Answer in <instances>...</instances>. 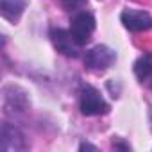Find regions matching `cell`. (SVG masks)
Listing matches in <instances>:
<instances>
[{
    "instance_id": "cell-1",
    "label": "cell",
    "mask_w": 152,
    "mask_h": 152,
    "mask_svg": "<svg viewBox=\"0 0 152 152\" xmlns=\"http://www.w3.org/2000/svg\"><path fill=\"white\" fill-rule=\"evenodd\" d=\"M79 107H81V113L86 116H99V115H106L109 111V104L104 100L100 91L93 86H83Z\"/></svg>"
},
{
    "instance_id": "cell-2",
    "label": "cell",
    "mask_w": 152,
    "mask_h": 152,
    "mask_svg": "<svg viewBox=\"0 0 152 152\" xmlns=\"http://www.w3.org/2000/svg\"><path fill=\"white\" fill-rule=\"evenodd\" d=\"M116 61L115 50L106 45H97L84 54V64L91 72H104Z\"/></svg>"
},
{
    "instance_id": "cell-3",
    "label": "cell",
    "mask_w": 152,
    "mask_h": 152,
    "mask_svg": "<svg viewBox=\"0 0 152 152\" xmlns=\"http://www.w3.org/2000/svg\"><path fill=\"white\" fill-rule=\"evenodd\" d=\"M95 31V18L86 13V11H81L77 13L73 18H72V23H70V32L73 36V39L77 41L79 47L86 45L90 39H91V34Z\"/></svg>"
},
{
    "instance_id": "cell-4",
    "label": "cell",
    "mask_w": 152,
    "mask_h": 152,
    "mask_svg": "<svg viewBox=\"0 0 152 152\" xmlns=\"http://www.w3.org/2000/svg\"><path fill=\"white\" fill-rule=\"evenodd\" d=\"M0 147H2L4 152H15V150H25L29 145L25 141L23 132L11 125V124H4L2 125V134H0Z\"/></svg>"
},
{
    "instance_id": "cell-5",
    "label": "cell",
    "mask_w": 152,
    "mask_h": 152,
    "mask_svg": "<svg viewBox=\"0 0 152 152\" xmlns=\"http://www.w3.org/2000/svg\"><path fill=\"white\" fill-rule=\"evenodd\" d=\"M122 23L125 29L132 32H143L152 29V16L147 11H138V9H125L122 13Z\"/></svg>"
},
{
    "instance_id": "cell-6",
    "label": "cell",
    "mask_w": 152,
    "mask_h": 152,
    "mask_svg": "<svg viewBox=\"0 0 152 152\" xmlns=\"http://www.w3.org/2000/svg\"><path fill=\"white\" fill-rule=\"evenodd\" d=\"M52 43L57 48V52L68 56V57H77L79 56V45L73 39L70 31H63V29H54L50 32Z\"/></svg>"
},
{
    "instance_id": "cell-7",
    "label": "cell",
    "mask_w": 152,
    "mask_h": 152,
    "mask_svg": "<svg viewBox=\"0 0 152 152\" xmlns=\"http://www.w3.org/2000/svg\"><path fill=\"white\" fill-rule=\"evenodd\" d=\"M11 90H13V95H9L7 90H4V106H6V111L7 113H13V111L23 113L27 109V97H25V93L20 90L18 95H15L16 93V88L11 86Z\"/></svg>"
},
{
    "instance_id": "cell-8",
    "label": "cell",
    "mask_w": 152,
    "mask_h": 152,
    "mask_svg": "<svg viewBox=\"0 0 152 152\" xmlns=\"http://www.w3.org/2000/svg\"><path fill=\"white\" fill-rule=\"evenodd\" d=\"M27 6V0H2L0 4V11H2V16L9 22H18L23 9Z\"/></svg>"
},
{
    "instance_id": "cell-9",
    "label": "cell",
    "mask_w": 152,
    "mask_h": 152,
    "mask_svg": "<svg viewBox=\"0 0 152 152\" xmlns=\"http://www.w3.org/2000/svg\"><path fill=\"white\" fill-rule=\"evenodd\" d=\"M134 73L140 81H145L150 77L152 73V57L150 56H141L136 63H134Z\"/></svg>"
},
{
    "instance_id": "cell-10",
    "label": "cell",
    "mask_w": 152,
    "mask_h": 152,
    "mask_svg": "<svg viewBox=\"0 0 152 152\" xmlns=\"http://www.w3.org/2000/svg\"><path fill=\"white\" fill-rule=\"evenodd\" d=\"M63 2V6L66 7V9H77L79 6H83L86 0H61Z\"/></svg>"
},
{
    "instance_id": "cell-11",
    "label": "cell",
    "mask_w": 152,
    "mask_h": 152,
    "mask_svg": "<svg viewBox=\"0 0 152 152\" xmlns=\"http://www.w3.org/2000/svg\"><path fill=\"white\" fill-rule=\"evenodd\" d=\"M86 148H90V150H99L95 145H90V143H81V150H86Z\"/></svg>"
},
{
    "instance_id": "cell-12",
    "label": "cell",
    "mask_w": 152,
    "mask_h": 152,
    "mask_svg": "<svg viewBox=\"0 0 152 152\" xmlns=\"http://www.w3.org/2000/svg\"><path fill=\"white\" fill-rule=\"evenodd\" d=\"M150 88H152V84H150Z\"/></svg>"
}]
</instances>
